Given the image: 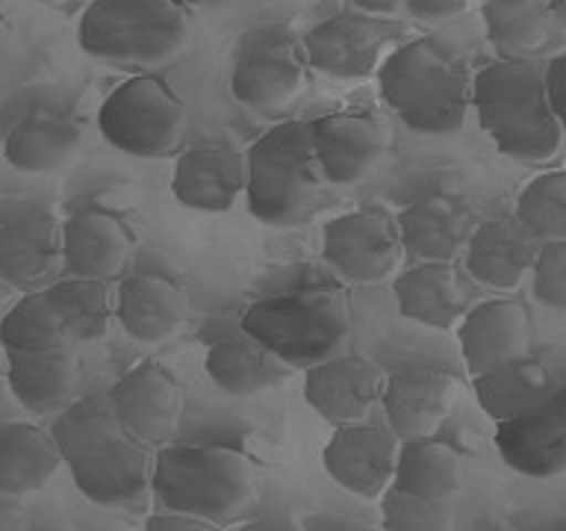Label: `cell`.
Returning <instances> with one entry per match:
<instances>
[{
	"instance_id": "cell-1",
	"label": "cell",
	"mask_w": 566,
	"mask_h": 531,
	"mask_svg": "<svg viewBox=\"0 0 566 531\" xmlns=\"http://www.w3.org/2000/svg\"><path fill=\"white\" fill-rule=\"evenodd\" d=\"M380 97L407 131L451 136L472 110V74L449 39L419 35L396 44L378 69Z\"/></svg>"
},
{
	"instance_id": "cell-2",
	"label": "cell",
	"mask_w": 566,
	"mask_h": 531,
	"mask_svg": "<svg viewBox=\"0 0 566 531\" xmlns=\"http://www.w3.org/2000/svg\"><path fill=\"white\" fill-rule=\"evenodd\" d=\"M472 110L499 154L516 163H546L564 145L537 60H495L472 74Z\"/></svg>"
},
{
	"instance_id": "cell-3",
	"label": "cell",
	"mask_w": 566,
	"mask_h": 531,
	"mask_svg": "<svg viewBox=\"0 0 566 531\" xmlns=\"http://www.w3.org/2000/svg\"><path fill=\"white\" fill-rule=\"evenodd\" d=\"M256 493L254 460L228 442H168L154 449L150 496L166 511L216 525L237 520Z\"/></svg>"
},
{
	"instance_id": "cell-4",
	"label": "cell",
	"mask_w": 566,
	"mask_h": 531,
	"mask_svg": "<svg viewBox=\"0 0 566 531\" xmlns=\"http://www.w3.org/2000/svg\"><path fill=\"white\" fill-rule=\"evenodd\" d=\"M307 122H281L251 142L245 154L248 212L265 228L307 225L325 198Z\"/></svg>"
},
{
	"instance_id": "cell-5",
	"label": "cell",
	"mask_w": 566,
	"mask_h": 531,
	"mask_svg": "<svg viewBox=\"0 0 566 531\" xmlns=\"http://www.w3.org/2000/svg\"><path fill=\"white\" fill-rule=\"evenodd\" d=\"M352 301L339 287H304L254 301L239 331L254 336L290 369H310L343 354L352 336Z\"/></svg>"
},
{
	"instance_id": "cell-6",
	"label": "cell",
	"mask_w": 566,
	"mask_h": 531,
	"mask_svg": "<svg viewBox=\"0 0 566 531\" xmlns=\"http://www.w3.org/2000/svg\"><path fill=\"white\" fill-rule=\"evenodd\" d=\"M192 9L184 0H92L77 24V44L92 60L163 65L184 51Z\"/></svg>"
},
{
	"instance_id": "cell-7",
	"label": "cell",
	"mask_w": 566,
	"mask_h": 531,
	"mask_svg": "<svg viewBox=\"0 0 566 531\" xmlns=\"http://www.w3.org/2000/svg\"><path fill=\"white\" fill-rule=\"evenodd\" d=\"M95 124L109 148L136 159H159L180 148L186 104L159 74H136L104 97Z\"/></svg>"
},
{
	"instance_id": "cell-8",
	"label": "cell",
	"mask_w": 566,
	"mask_h": 531,
	"mask_svg": "<svg viewBox=\"0 0 566 531\" xmlns=\"http://www.w3.org/2000/svg\"><path fill=\"white\" fill-rule=\"evenodd\" d=\"M307 69L298 35L281 21H263L239 35L230 65V92L251 110H277L304 92Z\"/></svg>"
},
{
	"instance_id": "cell-9",
	"label": "cell",
	"mask_w": 566,
	"mask_h": 531,
	"mask_svg": "<svg viewBox=\"0 0 566 531\" xmlns=\"http://www.w3.org/2000/svg\"><path fill=\"white\" fill-rule=\"evenodd\" d=\"M405 35V24L396 18L366 15V12H336L318 21L301 35L307 65L334 80H366L387 60Z\"/></svg>"
},
{
	"instance_id": "cell-10",
	"label": "cell",
	"mask_w": 566,
	"mask_h": 531,
	"mask_svg": "<svg viewBox=\"0 0 566 531\" xmlns=\"http://www.w3.org/2000/svg\"><path fill=\"white\" fill-rule=\"evenodd\" d=\"M62 266V221L51 204L35 198L0 201V283L44 290Z\"/></svg>"
},
{
	"instance_id": "cell-11",
	"label": "cell",
	"mask_w": 566,
	"mask_h": 531,
	"mask_svg": "<svg viewBox=\"0 0 566 531\" xmlns=\"http://www.w3.org/2000/svg\"><path fill=\"white\" fill-rule=\"evenodd\" d=\"M396 216L384 207H360L325 221L322 260L348 283H380L401 260Z\"/></svg>"
},
{
	"instance_id": "cell-12",
	"label": "cell",
	"mask_w": 566,
	"mask_h": 531,
	"mask_svg": "<svg viewBox=\"0 0 566 531\" xmlns=\"http://www.w3.org/2000/svg\"><path fill=\"white\" fill-rule=\"evenodd\" d=\"M307 127L318 171L325 184L334 186H352L369 177L392 142L387 118L375 110H339L318 115Z\"/></svg>"
},
{
	"instance_id": "cell-13",
	"label": "cell",
	"mask_w": 566,
	"mask_h": 531,
	"mask_svg": "<svg viewBox=\"0 0 566 531\" xmlns=\"http://www.w3.org/2000/svg\"><path fill=\"white\" fill-rule=\"evenodd\" d=\"M113 414L130 437L159 449L175 440L184 419V387L171 372L157 361H142L115 381L106 393Z\"/></svg>"
},
{
	"instance_id": "cell-14",
	"label": "cell",
	"mask_w": 566,
	"mask_h": 531,
	"mask_svg": "<svg viewBox=\"0 0 566 531\" xmlns=\"http://www.w3.org/2000/svg\"><path fill=\"white\" fill-rule=\"evenodd\" d=\"M65 467L88 502L101 508H136L150 496L154 449L118 431Z\"/></svg>"
},
{
	"instance_id": "cell-15",
	"label": "cell",
	"mask_w": 566,
	"mask_h": 531,
	"mask_svg": "<svg viewBox=\"0 0 566 531\" xmlns=\"http://www.w3.org/2000/svg\"><path fill=\"white\" fill-rule=\"evenodd\" d=\"M398 446L401 440L389 431V425L363 419L334 428L331 440L322 449V464L336 487L371 502L392 485Z\"/></svg>"
},
{
	"instance_id": "cell-16",
	"label": "cell",
	"mask_w": 566,
	"mask_h": 531,
	"mask_svg": "<svg viewBox=\"0 0 566 531\" xmlns=\"http://www.w3.org/2000/svg\"><path fill=\"white\" fill-rule=\"evenodd\" d=\"M458 393L454 375L431 363H407L384 378L380 407L398 440L437 437Z\"/></svg>"
},
{
	"instance_id": "cell-17",
	"label": "cell",
	"mask_w": 566,
	"mask_h": 531,
	"mask_svg": "<svg viewBox=\"0 0 566 531\" xmlns=\"http://www.w3.org/2000/svg\"><path fill=\"white\" fill-rule=\"evenodd\" d=\"M136 230L106 207H83L62 221V269L71 278L113 283L130 266Z\"/></svg>"
},
{
	"instance_id": "cell-18",
	"label": "cell",
	"mask_w": 566,
	"mask_h": 531,
	"mask_svg": "<svg viewBox=\"0 0 566 531\" xmlns=\"http://www.w3.org/2000/svg\"><path fill=\"white\" fill-rule=\"evenodd\" d=\"M499 458L525 478H555L566 472V387L531 414L516 416L495 428Z\"/></svg>"
},
{
	"instance_id": "cell-19",
	"label": "cell",
	"mask_w": 566,
	"mask_h": 531,
	"mask_svg": "<svg viewBox=\"0 0 566 531\" xmlns=\"http://www.w3.org/2000/svg\"><path fill=\"white\" fill-rule=\"evenodd\" d=\"M384 372L363 354H336L331 361L304 369V398L334 428L369 419L371 407L380 405Z\"/></svg>"
},
{
	"instance_id": "cell-20",
	"label": "cell",
	"mask_w": 566,
	"mask_h": 531,
	"mask_svg": "<svg viewBox=\"0 0 566 531\" xmlns=\"http://www.w3.org/2000/svg\"><path fill=\"white\" fill-rule=\"evenodd\" d=\"M458 343L472 378L531 354L534 319L528 304L516 299H486L469 308L458 322Z\"/></svg>"
},
{
	"instance_id": "cell-21",
	"label": "cell",
	"mask_w": 566,
	"mask_h": 531,
	"mask_svg": "<svg viewBox=\"0 0 566 531\" xmlns=\"http://www.w3.org/2000/svg\"><path fill=\"white\" fill-rule=\"evenodd\" d=\"M171 195L195 212H230L245 195V154L230 145H192L175 159Z\"/></svg>"
},
{
	"instance_id": "cell-22",
	"label": "cell",
	"mask_w": 566,
	"mask_h": 531,
	"mask_svg": "<svg viewBox=\"0 0 566 531\" xmlns=\"http://www.w3.org/2000/svg\"><path fill=\"white\" fill-rule=\"evenodd\" d=\"M401 254L413 263H454L472 233V212L449 192L424 195L396 216Z\"/></svg>"
},
{
	"instance_id": "cell-23",
	"label": "cell",
	"mask_w": 566,
	"mask_h": 531,
	"mask_svg": "<svg viewBox=\"0 0 566 531\" xmlns=\"http://www.w3.org/2000/svg\"><path fill=\"white\" fill-rule=\"evenodd\" d=\"M189 316V292L175 278L136 272L115 290V322L136 343H166Z\"/></svg>"
},
{
	"instance_id": "cell-24",
	"label": "cell",
	"mask_w": 566,
	"mask_h": 531,
	"mask_svg": "<svg viewBox=\"0 0 566 531\" xmlns=\"http://www.w3.org/2000/svg\"><path fill=\"white\" fill-rule=\"evenodd\" d=\"M539 242L525 233L513 216L478 221L463 248V266L472 281L486 290L511 292L531 274Z\"/></svg>"
},
{
	"instance_id": "cell-25",
	"label": "cell",
	"mask_w": 566,
	"mask_h": 531,
	"mask_svg": "<svg viewBox=\"0 0 566 531\" xmlns=\"http://www.w3.org/2000/svg\"><path fill=\"white\" fill-rule=\"evenodd\" d=\"M83 150V127L74 115L30 110L9 127L3 159L24 175H60Z\"/></svg>"
},
{
	"instance_id": "cell-26",
	"label": "cell",
	"mask_w": 566,
	"mask_h": 531,
	"mask_svg": "<svg viewBox=\"0 0 566 531\" xmlns=\"http://www.w3.org/2000/svg\"><path fill=\"white\" fill-rule=\"evenodd\" d=\"M398 313L416 325L451 331L467 313V283L454 263H413L392 283Z\"/></svg>"
},
{
	"instance_id": "cell-27",
	"label": "cell",
	"mask_w": 566,
	"mask_h": 531,
	"mask_svg": "<svg viewBox=\"0 0 566 531\" xmlns=\"http://www.w3.org/2000/svg\"><path fill=\"white\" fill-rule=\"evenodd\" d=\"M7 381L27 414L56 416L77 398L80 361L74 345L39 354H9Z\"/></svg>"
},
{
	"instance_id": "cell-28",
	"label": "cell",
	"mask_w": 566,
	"mask_h": 531,
	"mask_svg": "<svg viewBox=\"0 0 566 531\" xmlns=\"http://www.w3.org/2000/svg\"><path fill=\"white\" fill-rule=\"evenodd\" d=\"M203 369L216 384V389L237 398L281 387L283 381H290V375L295 372L283 361H277L263 343H256L254 336H248L245 331L216 340L207 348Z\"/></svg>"
},
{
	"instance_id": "cell-29",
	"label": "cell",
	"mask_w": 566,
	"mask_h": 531,
	"mask_svg": "<svg viewBox=\"0 0 566 531\" xmlns=\"http://www.w3.org/2000/svg\"><path fill=\"white\" fill-rule=\"evenodd\" d=\"M557 387L560 384L555 381L552 369L543 361H537L534 354H522L516 361H507L472 378L478 407L495 425L511 423L516 416L531 414Z\"/></svg>"
},
{
	"instance_id": "cell-30",
	"label": "cell",
	"mask_w": 566,
	"mask_h": 531,
	"mask_svg": "<svg viewBox=\"0 0 566 531\" xmlns=\"http://www.w3.org/2000/svg\"><path fill=\"white\" fill-rule=\"evenodd\" d=\"M62 467L51 431L35 423H0V493L24 496L42 490Z\"/></svg>"
},
{
	"instance_id": "cell-31",
	"label": "cell",
	"mask_w": 566,
	"mask_h": 531,
	"mask_svg": "<svg viewBox=\"0 0 566 531\" xmlns=\"http://www.w3.org/2000/svg\"><path fill=\"white\" fill-rule=\"evenodd\" d=\"M392 487L431 499V502L454 504L463 487V458L451 442L437 440V437L401 440Z\"/></svg>"
},
{
	"instance_id": "cell-32",
	"label": "cell",
	"mask_w": 566,
	"mask_h": 531,
	"mask_svg": "<svg viewBox=\"0 0 566 531\" xmlns=\"http://www.w3.org/2000/svg\"><path fill=\"white\" fill-rule=\"evenodd\" d=\"M44 299L71 345L97 343L115 322V290L88 278H62L44 287Z\"/></svg>"
},
{
	"instance_id": "cell-33",
	"label": "cell",
	"mask_w": 566,
	"mask_h": 531,
	"mask_svg": "<svg viewBox=\"0 0 566 531\" xmlns=\"http://www.w3.org/2000/svg\"><path fill=\"white\" fill-rule=\"evenodd\" d=\"M486 42L499 60H534L552 33V12L543 0H481Z\"/></svg>"
},
{
	"instance_id": "cell-34",
	"label": "cell",
	"mask_w": 566,
	"mask_h": 531,
	"mask_svg": "<svg viewBox=\"0 0 566 531\" xmlns=\"http://www.w3.org/2000/svg\"><path fill=\"white\" fill-rule=\"evenodd\" d=\"M51 437L62 455V464L77 460L104 440L124 431L118 416L113 414L109 396L106 393H92V396H77L69 407H62L60 414L53 416Z\"/></svg>"
},
{
	"instance_id": "cell-35",
	"label": "cell",
	"mask_w": 566,
	"mask_h": 531,
	"mask_svg": "<svg viewBox=\"0 0 566 531\" xmlns=\"http://www.w3.org/2000/svg\"><path fill=\"white\" fill-rule=\"evenodd\" d=\"M0 345L7 354H39L53 348H69V336L62 334L53 316L44 290L24 292L21 299L0 316ZM77 348V345H74Z\"/></svg>"
},
{
	"instance_id": "cell-36",
	"label": "cell",
	"mask_w": 566,
	"mask_h": 531,
	"mask_svg": "<svg viewBox=\"0 0 566 531\" xmlns=\"http://www.w3.org/2000/svg\"><path fill=\"white\" fill-rule=\"evenodd\" d=\"M513 219L534 242L566 239V171H543L522 186Z\"/></svg>"
},
{
	"instance_id": "cell-37",
	"label": "cell",
	"mask_w": 566,
	"mask_h": 531,
	"mask_svg": "<svg viewBox=\"0 0 566 531\" xmlns=\"http://www.w3.org/2000/svg\"><path fill=\"white\" fill-rule=\"evenodd\" d=\"M384 531H451L454 504L431 502L389 485L378 499Z\"/></svg>"
},
{
	"instance_id": "cell-38",
	"label": "cell",
	"mask_w": 566,
	"mask_h": 531,
	"mask_svg": "<svg viewBox=\"0 0 566 531\" xmlns=\"http://www.w3.org/2000/svg\"><path fill=\"white\" fill-rule=\"evenodd\" d=\"M531 292L548 310H566V239L539 242L531 266Z\"/></svg>"
},
{
	"instance_id": "cell-39",
	"label": "cell",
	"mask_w": 566,
	"mask_h": 531,
	"mask_svg": "<svg viewBox=\"0 0 566 531\" xmlns=\"http://www.w3.org/2000/svg\"><path fill=\"white\" fill-rule=\"evenodd\" d=\"M543 83H546V97L557 124L566 136V51L555 53L552 60L543 62Z\"/></svg>"
},
{
	"instance_id": "cell-40",
	"label": "cell",
	"mask_w": 566,
	"mask_h": 531,
	"mask_svg": "<svg viewBox=\"0 0 566 531\" xmlns=\"http://www.w3.org/2000/svg\"><path fill=\"white\" fill-rule=\"evenodd\" d=\"M469 3L472 0H405V9L422 24H442V21L463 15Z\"/></svg>"
},
{
	"instance_id": "cell-41",
	"label": "cell",
	"mask_w": 566,
	"mask_h": 531,
	"mask_svg": "<svg viewBox=\"0 0 566 531\" xmlns=\"http://www.w3.org/2000/svg\"><path fill=\"white\" fill-rule=\"evenodd\" d=\"M145 531H224L221 525L201 517H189V513H175V511H159L150 513L145 520Z\"/></svg>"
},
{
	"instance_id": "cell-42",
	"label": "cell",
	"mask_w": 566,
	"mask_h": 531,
	"mask_svg": "<svg viewBox=\"0 0 566 531\" xmlns=\"http://www.w3.org/2000/svg\"><path fill=\"white\" fill-rule=\"evenodd\" d=\"M233 531H304L301 522L290 513H265V517H254V520L239 522Z\"/></svg>"
},
{
	"instance_id": "cell-43",
	"label": "cell",
	"mask_w": 566,
	"mask_h": 531,
	"mask_svg": "<svg viewBox=\"0 0 566 531\" xmlns=\"http://www.w3.org/2000/svg\"><path fill=\"white\" fill-rule=\"evenodd\" d=\"M27 508L15 496L0 493V531H27Z\"/></svg>"
},
{
	"instance_id": "cell-44",
	"label": "cell",
	"mask_w": 566,
	"mask_h": 531,
	"mask_svg": "<svg viewBox=\"0 0 566 531\" xmlns=\"http://www.w3.org/2000/svg\"><path fill=\"white\" fill-rule=\"evenodd\" d=\"M357 12H366V15H380L392 18L398 9H405V0H348Z\"/></svg>"
},
{
	"instance_id": "cell-45",
	"label": "cell",
	"mask_w": 566,
	"mask_h": 531,
	"mask_svg": "<svg viewBox=\"0 0 566 531\" xmlns=\"http://www.w3.org/2000/svg\"><path fill=\"white\" fill-rule=\"evenodd\" d=\"M9 42H12V27H9L7 15H3V12H0V62L7 60Z\"/></svg>"
},
{
	"instance_id": "cell-46",
	"label": "cell",
	"mask_w": 566,
	"mask_h": 531,
	"mask_svg": "<svg viewBox=\"0 0 566 531\" xmlns=\"http://www.w3.org/2000/svg\"><path fill=\"white\" fill-rule=\"evenodd\" d=\"M543 3H546V9L552 12L557 24L566 27V0H543Z\"/></svg>"
},
{
	"instance_id": "cell-47",
	"label": "cell",
	"mask_w": 566,
	"mask_h": 531,
	"mask_svg": "<svg viewBox=\"0 0 566 531\" xmlns=\"http://www.w3.org/2000/svg\"><path fill=\"white\" fill-rule=\"evenodd\" d=\"M189 9H224L230 7L233 0H184Z\"/></svg>"
},
{
	"instance_id": "cell-48",
	"label": "cell",
	"mask_w": 566,
	"mask_h": 531,
	"mask_svg": "<svg viewBox=\"0 0 566 531\" xmlns=\"http://www.w3.org/2000/svg\"><path fill=\"white\" fill-rule=\"evenodd\" d=\"M528 531H566V529H528Z\"/></svg>"
},
{
	"instance_id": "cell-49",
	"label": "cell",
	"mask_w": 566,
	"mask_h": 531,
	"mask_svg": "<svg viewBox=\"0 0 566 531\" xmlns=\"http://www.w3.org/2000/svg\"><path fill=\"white\" fill-rule=\"evenodd\" d=\"M0 316H3V295H0Z\"/></svg>"
}]
</instances>
